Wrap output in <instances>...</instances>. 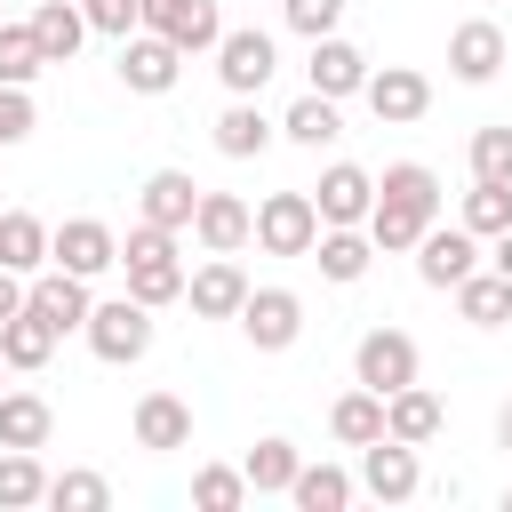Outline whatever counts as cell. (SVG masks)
Wrapping results in <instances>:
<instances>
[{"label":"cell","mask_w":512,"mask_h":512,"mask_svg":"<svg viewBox=\"0 0 512 512\" xmlns=\"http://www.w3.org/2000/svg\"><path fill=\"white\" fill-rule=\"evenodd\" d=\"M80 336H88V352H96L104 368H128V360L152 352V304H136V296H104V304H88Z\"/></svg>","instance_id":"3957f363"},{"label":"cell","mask_w":512,"mask_h":512,"mask_svg":"<svg viewBox=\"0 0 512 512\" xmlns=\"http://www.w3.org/2000/svg\"><path fill=\"white\" fill-rule=\"evenodd\" d=\"M504 56H512V40H504V24H488V16H472V24L448 32V72H456L464 88H488V80L504 72Z\"/></svg>","instance_id":"7c38bea8"},{"label":"cell","mask_w":512,"mask_h":512,"mask_svg":"<svg viewBox=\"0 0 512 512\" xmlns=\"http://www.w3.org/2000/svg\"><path fill=\"white\" fill-rule=\"evenodd\" d=\"M296 464H304V448H296V440H280V432H272V440H256V448H248V464H240V472H248V496H288Z\"/></svg>","instance_id":"1f68e13d"},{"label":"cell","mask_w":512,"mask_h":512,"mask_svg":"<svg viewBox=\"0 0 512 512\" xmlns=\"http://www.w3.org/2000/svg\"><path fill=\"white\" fill-rule=\"evenodd\" d=\"M192 208H200V184L184 168H152L144 192H136V216L160 224V232H192Z\"/></svg>","instance_id":"ac0fdd59"},{"label":"cell","mask_w":512,"mask_h":512,"mask_svg":"<svg viewBox=\"0 0 512 512\" xmlns=\"http://www.w3.org/2000/svg\"><path fill=\"white\" fill-rule=\"evenodd\" d=\"M464 272H480V240H472L464 224H424V240H416V280H424V288H456Z\"/></svg>","instance_id":"5bb4252c"},{"label":"cell","mask_w":512,"mask_h":512,"mask_svg":"<svg viewBox=\"0 0 512 512\" xmlns=\"http://www.w3.org/2000/svg\"><path fill=\"white\" fill-rule=\"evenodd\" d=\"M40 504H56V512H104V504H112V480L72 464V472H48V496H40Z\"/></svg>","instance_id":"d590c367"},{"label":"cell","mask_w":512,"mask_h":512,"mask_svg":"<svg viewBox=\"0 0 512 512\" xmlns=\"http://www.w3.org/2000/svg\"><path fill=\"white\" fill-rule=\"evenodd\" d=\"M248 232H256V208H248L240 192H200V208H192V240H200L208 256H240Z\"/></svg>","instance_id":"9a60e30c"},{"label":"cell","mask_w":512,"mask_h":512,"mask_svg":"<svg viewBox=\"0 0 512 512\" xmlns=\"http://www.w3.org/2000/svg\"><path fill=\"white\" fill-rule=\"evenodd\" d=\"M312 264H320V280H336V288L368 280V264H376V240H368V224H320V240H312Z\"/></svg>","instance_id":"d6986e66"},{"label":"cell","mask_w":512,"mask_h":512,"mask_svg":"<svg viewBox=\"0 0 512 512\" xmlns=\"http://www.w3.org/2000/svg\"><path fill=\"white\" fill-rule=\"evenodd\" d=\"M360 488H368L376 504H408V496L424 488L416 448H408V440H392V432H384V440H368V448H360Z\"/></svg>","instance_id":"8fae6325"},{"label":"cell","mask_w":512,"mask_h":512,"mask_svg":"<svg viewBox=\"0 0 512 512\" xmlns=\"http://www.w3.org/2000/svg\"><path fill=\"white\" fill-rule=\"evenodd\" d=\"M0 264L24 272V280L48 264V224H40L32 208H8V216H0Z\"/></svg>","instance_id":"4dcf8cb0"},{"label":"cell","mask_w":512,"mask_h":512,"mask_svg":"<svg viewBox=\"0 0 512 512\" xmlns=\"http://www.w3.org/2000/svg\"><path fill=\"white\" fill-rule=\"evenodd\" d=\"M0 16H8V0H0Z\"/></svg>","instance_id":"7dc6e473"},{"label":"cell","mask_w":512,"mask_h":512,"mask_svg":"<svg viewBox=\"0 0 512 512\" xmlns=\"http://www.w3.org/2000/svg\"><path fill=\"white\" fill-rule=\"evenodd\" d=\"M416 368H424V352L408 328H368L352 344V384H368V392H400V384H416Z\"/></svg>","instance_id":"8992f818"},{"label":"cell","mask_w":512,"mask_h":512,"mask_svg":"<svg viewBox=\"0 0 512 512\" xmlns=\"http://www.w3.org/2000/svg\"><path fill=\"white\" fill-rule=\"evenodd\" d=\"M48 352H56V328L24 304V312H8L0 320V360L16 368V376H32V368H48Z\"/></svg>","instance_id":"484cf974"},{"label":"cell","mask_w":512,"mask_h":512,"mask_svg":"<svg viewBox=\"0 0 512 512\" xmlns=\"http://www.w3.org/2000/svg\"><path fill=\"white\" fill-rule=\"evenodd\" d=\"M360 80H368V56L352 48V40H336V32H320L312 40V96H360Z\"/></svg>","instance_id":"603a6c76"},{"label":"cell","mask_w":512,"mask_h":512,"mask_svg":"<svg viewBox=\"0 0 512 512\" xmlns=\"http://www.w3.org/2000/svg\"><path fill=\"white\" fill-rule=\"evenodd\" d=\"M248 240H256L264 256H312V240H320V208H312V192H264Z\"/></svg>","instance_id":"277c9868"},{"label":"cell","mask_w":512,"mask_h":512,"mask_svg":"<svg viewBox=\"0 0 512 512\" xmlns=\"http://www.w3.org/2000/svg\"><path fill=\"white\" fill-rule=\"evenodd\" d=\"M48 496V472L32 448H0V512H32Z\"/></svg>","instance_id":"836d02e7"},{"label":"cell","mask_w":512,"mask_h":512,"mask_svg":"<svg viewBox=\"0 0 512 512\" xmlns=\"http://www.w3.org/2000/svg\"><path fill=\"white\" fill-rule=\"evenodd\" d=\"M56 408L40 392H0V448H48Z\"/></svg>","instance_id":"f1b7e54d"},{"label":"cell","mask_w":512,"mask_h":512,"mask_svg":"<svg viewBox=\"0 0 512 512\" xmlns=\"http://www.w3.org/2000/svg\"><path fill=\"white\" fill-rule=\"evenodd\" d=\"M240 336H248L256 352H288V344L304 336V296H296V288H248Z\"/></svg>","instance_id":"ba28073f"},{"label":"cell","mask_w":512,"mask_h":512,"mask_svg":"<svg viewBox=\"0 0 512 512\" xmlns=\"http://www.w3.org/2000/svg\"><path fill=\"white\" fill-rule=\"evenodd\" d=\"M80 16H88V32H104V40H128V32H136V0H80Z\"/></svg>","instance_id":"ab89813d"},{"label":"cell","mask_w":512,"mask_h":512,"mask_svg":"<svg viewBox=\"0 0 512 512\" xmlns=\"http://www.w3.org/2000/svg\"><path fill=\"white\" fill-rule=\"evenodd\" d=\"M360 96H368V112H376L384 128H408V120L432 112V80H424L416 64H384V72H368Z\"/></svg>","instance_id":"30bf717a"},{"label":"cell","mask_w":512,"mask_h":512,"mask_svg":"<svg viewBox=\"0 0 512 512\" xmlns=\"http://www.w3.org/2000/svg\"><path fill=\"white\" fill-rule=\"evenodd\" d=\"M328 432H336L344 448H368V440H384V392H368V384L336 392V408H328Z\"/></svg>","instance_id":"4316f807"},{"label":"cell","mask_w":512,"mask_h":512,"mask_svg":"<svg viewBox=\"0 0 512 512\" xmlns=\"http://www.w3.org/2000/svg\"><path fill=\"white\" fill-rule=\"evenodd\" d=\"M472 176L512 184V128H472Z\"/></svg>","instance_id":"f35d334b"},{"label":"cell","mask_w":512,"mask_h":512,"mask_svg":"<svg viewBox=\"0 0 512 512\" xmlns=\"http://www.w3.org/2000/svg\"><path fill=\"white\" fill-rule=\"evenodd\" d=\"M280 136H288V144H304V152L336 144V136H344V120H336V96H312V88H304V96L280 112Z\"/></svg>","instance_id":"f546056e"},{"label":"cell","mask_w":512,"mask_h":512,"mask_svg":"<svg viewBox=\"0 0 512 512\" xmlns=\"http://www.w3.org/2000/svg\"><path fill=\"white\" fill-rule=\"evenodd\" d=\"M24 304H32V312H40L56 336H72V328L88 320V304H96V296H88V280H80V272L48 264V272H32V280H24Z\"/></svg>","instance_id":"2e32d148"},{"label":"cell","mask_w":512,"mask_h":512,"mask_svg":"<svg viewBox=\"0 0 512 512\" xmlns=\"http://www.w3.org/2000/svg\"><path fill=\"white\" fill-rule=\"evenodd\" d=\"M136 32H160L184 56H208L224 40V16H216V0H136Z\"/></svg>","instance_id":"52a82bcc"},{"label":"cell","mask_w":512,"mask_h":512,"mask_svg":"<svg viewBox=\"0 0 512 512\" xmlns=\"http://www.w3.org/2000/svg\"><path fill=\"white\" fill-rule=\"evenodd\" d=\"M504 512H512V488H504Z\"/></svg>","instance_id":"bcb514c9"},{"label":"cell","mask_w":512,"mask_h":512,"mask_svg":"<svg viewBox=\"0 0 512 512\" xmlns=\"http://www.w3.org/2000/svg\"><path fill=\"white\" fill-rule=\"evenodd\" d=\"M24 136H32V96L24 88H0V152L24 144Z\"/></svg>","instance_id":"b9f144b4"},{"label":"cell","mask_w":512,"mask_h":512,"mask_svg":"<svg viewBox=\"0 0 512 512\" xmlns=\"http://www.w3.org/2000/svg\"><path fill=\"white\" fill-rule=\"evenodd\" d=\"M24 24H32V40H40V56H48V64H72V56H80V40H88L80 0H40Z\"/></svg>","instance_id":"d4e9b609"},{"label":"cell","mask_w":512,"mask_h":512,"mask_svg":"<svg viewBox=\"0 0 512 512\" xmlns=\"http://www.w3.org/2000/svg\"><path fill=\"white\" fill-rule=\"evenodd\" d=\"M0 376H8V360H0Z\"/></svg>","instance_id":"c3c4849f"},{"label":"cell","mask_w":512,"mask_h":512,"mask_svg":"<svg viewBox=\"0 0 512 512\" xmlns=\"http://www.w3.org/2000/svg\"><path fill=\"white\" fill-rule=\"evenodd\" d=\"M136 448H152V456L192 448V408H184L176 392H144V400H136Z\"/></svg>","instance_id":"44dd1931"},{"label":"cell","mask_w":512,"mask_h":512,"mask_svg":"<svg viewBox=\"0 0 512 512\" xmlns=\"http://www.w3.org/2000/svg\"><path fill=\"white\" fill-rule=\"evenodd\" d=\"M456 312H464L472 328H504V320H512V280H504V272H464V280H456Z\"/></svg>","instance_id":"d6a6232c"},{"label":"cell","mask_w":512,"mask_h":512,"mask_svg":"<svg viewBox=\"0 0 512 512\" xmlns=\"http://www.w3.org/2000/svg\"><path fill=\"white\" fill-rule=\"evenodd\" d=\"M40 64H48V56H40L32 24H8V16H0V88H32Z\"/></svg>","instance_id":"8d00e7d4"},{"label":"cell","mask_w":512,"mask_h":512,"mask_svg":"<svg viewBox=\"0 0 512 512\" xmlns=\"http://www.w3.org/2000/svg\"><path fill=\"white\" fill-rule=\"evenodd\" d=\"M48 264H64L80 280H104L120 264V232L104 216H64V224H48Z\"/></svg>","instance_id":"5b68a950"},{"label":"cell","mask_w":512,"mask_h":512,"mask_svg":"<svg viewBox=\"0 0 512 512\" xmlns=\"http://www.w3.org/2000/svg\"><path fill=\"white\" fill-rule=\"evenodd\" d=\"M176 80H184V48H176V40H160V32H128V40H120V88L168 96Z\"/></svg>","instance_id":"9c48e42d"},{"label":"cell","mask_w":512,"mask_h":512,"mask_svg":"<svg viewBox=\"0 0 512 512\" xmlns=\"http://www.w3.org/2000/svg\"><path fill=\"white\" fill-rule=\"evenodd\" d=\"M352 488H360V480H352L344 464H296L288 504H296V512H344V504H352Z\"/></svg>","instance_id":"83f0119b"},{"label":"cell","mask_w":512,"mask_h":512,"mask_svg":"<svg viewBox=\"0 0 512 512\" xmlns=\"http://www.w3.org/2000/svg\"><path fill=\"white\" fill-rule=\"evenodd\" d=\"M272 136H280V120H264L256 96H232V104L216 112V152H224V160H256Z\"/></svg>","instance_id":"cb8c5ba5"},{"label":"cell","mask_w":512,"mask_h":512,"mask_svg":"<svg viewBox=\"0 0 512 512\" xmlns=\"http://www.w3.org/2000/svg\"><path fill=\"white\" fill-rule=\"evenodd\" d=\"M184 296H192L200 320H240V304H248V272H240L232 256H208L200 272H184Z\"/></svg>","instance_id":"ffe728a7"},{"label":"cell","mask_w":512,"mask_h":512,"mask_svg":"<svg viewBox=\"0 0 512 512\" xmlns=\"http://www.w3.org/2000/svg\"><path fill=\"white\" fill-rule=\"evenodd\" d=\"M488 272H504V280H512V224L496 232V248H488Z\"/></svg>","instance_id":"ee69618b"},{"label":"cell","mask_w":512,"mask_h":512,"mask_svg":"<svg viewBox=\"0 0 512 512\" xmlns=\"http://www.w3.org/2000/svg\"><path fill=\"white\" fill-rule=\"evenodd\" d=\"M288 8V24L304 32V40H320V32H336V16H344V0H280Z\"/></svg>","instance_id":"60d3db41"},{"label":"cell","mask_w":512,"mask_h":512,"mask_svg":"<svg viewBox=\"0 0 512 512\" xmlns=\"http://www.w3.org/2000/svg\"><path fill=\"white\" fill-rule=\"evenodd\" d=\"M440 424H448L440 392H424V384H400V392H384V432H392V440L424 448V440H440Z\"/></svg>","instance_id":"7402d4cb"},{"label":"cell","mask_w":512,"mask_h":512,"mask_svg":"<svg viewBox=\"0 0 512 512\" xmlns=\"http://www.w3.org/2000/svg\"><path fill=\"white\" fill-rule=\"evenodd\" d=\"M496 448H512V400H504V416H496Z\"/></svg>","instance_id":"f6af8a7d"},{"label":"cell","mask_w":512,"mask_h":512,"mask_svg":"<svg viewBox=\"0 0 512 512\" xmlns=\"http://www.w3.org/2000/svg\"><path fill=\"white\" fill-rule=\"evenodd\" d=\"M192 504L200 512H240L248 504V472L240 464H200L192 472Z\"/></svg>","instance_id":"74e56055"},{"label":"cell","mask_w":512,"mask_h":512,"mask_svg":"<svg viewBox=\"0 0 512 512\" xmlns=\"http://www.w3.org/2000/svg\"><path fill=\"white\" fill-rule=\"evenodd\" d=\"M208 56H216V72H224V88H232V96H256V88L280 72V56H272V32H256V24L224 32Z\"/></svg>","instance_id":"4fadbf2b"},{"label":"cell","mask_w":512,"mask_h":512,"mask_svg":"<svg viewBox=\"0 0 512 512\" xmlns=\"http://www.w3.org/2000/svg\"><path fill=\"white\" fill-rule=\"evenodd\" d=\"M120 272H128V296L136 304H176L184 296V256H176V232H160V224H144L136 216V232L120 240Z\"/></svg>","instance_id":"7a4b0ae2"},{"label":"cell","mask_w":512,"mask_h":512,"mask_svg":"<svg viewBox=\"0 0 512 512\" xmlns=\"http://www.w3.org/2000/svg\"><path fill=\"white\" fill-rule=\"evenodd\" d=\"M312 208H320V224H368V208H376V176H368L360 160H336V168L312 184Z\"/></svg>","instance_id":"e0dca14e"},{"label":"cell","mask_w":512,"mask_h":512,"mask_svg":"<svg viewBox=\"0 0 512 512\" xmlns=\"http://www.w3.org/2000/svg\"><path fill=\"white\" fill-rule=\"evenodd\" d=\"M456 224H464L472 240H496V232L512 224V184H480V176H472V192H464Z\"/></svg>","instance_id":"e575fe53"},{"label":"cell","mask_w":512,"mask_h":512,"mask_svg":"<svg viewBox=\"0 0 512 512\" xmlns=\"http://www.w3.org/2000/svg\"><path fill=\"white\" fill-rule=\"evenodd\" d=\"M424 224H440V176L424 160H392L376 176V208H368V240L376 256H408L424 240Z\"/></svg>","instance_id":"6da1fadb"},{"label":"cell","mask_w":512,"mask_h":512,"mask_svg":"<svg viewBox=\"0 0 512 512\" xmlns=\"http://www.w3.org/2000/svg\"><path fill=\"white\" fill-rule=\"evenodd\" d=\"M8 312H24V272L0 264V320H8Z\"/></svg>","instance_id":"7bdbcfd3"}]
</instances>
